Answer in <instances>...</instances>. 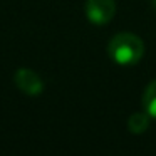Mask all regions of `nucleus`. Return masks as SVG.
<instances>
[{"label": "nucleus", "instance_id": "obj_1", "mask_svg": "<svg viewBox=\"0 0 156 156\" xmlns=\"http://www.w3.org/2000/svg\"><path fill=\"white\" fill-rule=\"evenodd\" d=\"M108 52L112 62L119 66H134L144 55V44L131 32H119L109 41Z\"/></svg>", "mask_w": 156, "mask_h": 156}, {"label": "nucleus", "instance_id": "obj_2", "mask_svg": "<svg viewBox=\"0 0 156 156\" xmlns=\"http://www.w3.org/2000/svg\"><path fill=\"white\" fill-rule=\"evenodd\" d=\"M84 12L89 22L106 25L116 15V0H86Z\"/></svg>", "mask_w": 156, "mask_h": 156}, {"label": "nucleus", "instance_id": "obj_3", "mask_svg": "<svg viewBox=\"0 0 156 156\" xmlns=\"http://www.w3.org/2000/svg\"><path fill=\"white\" fill-rule=\"evenodd\" d=\"M14 82L24 94L30 96V98H35L44 91V81L41 79V76L29 67L17 69L14 76Z\"/></svg>", "mask_w": 156, "mask_h": 156}, {"label": "nucleus", "instance_id": "obj_4", "mask_svg": "<svg viewBox=\"0 0 156 156\" xmlns=\"http://www.w3.org/2000/svg\"><path fill=\"white\" fill-rule=\"evenodd\" d=\"M149 119H151V116L146 111L133 112L128 119V129L133 134H141V133H144L149 128Z\"/></svg>", "mask_w": 156, "mask_h": 156}, {"label": "nucleus", "instance_id": "obj_5", "mask_svg": "<svg viewBox=\"0 0 156 156\" xmlns=\"http://www.w3.org/2000/svg\"><path fill=\"white\" fill-rule=\"evenodd\" d=\"M141 102H143V109H144L151 118L156 119V79L146 86L144 92H143Z\"/></svg>", "mask_w": 156, "mask_h": 156}, {"label": "nucleus", "instance_id": "obj_6", "mask_svg": "<svg viewBox=\"0 0 156 156\" xmlns=\"http://www.w3.org/2000/svg\"><path fill=\"white\" fill-rule=\"evenodd\" d=\"M151 2H153V5H154V7H156V0H151Z\"/></svg>", "mask_w": 156, "mask_h": 156}]
</instances>
